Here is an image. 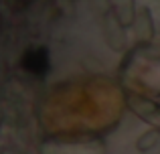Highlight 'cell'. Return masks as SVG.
<instances>
[{"label":"cell","mask_w":160,"mask_h":154,"mask_svg":"<svg viewBox=\"0 0 160 154\" xmlns=\"http://www.w3.org/2000/svg\"><path fill=\"white\" fill-rule=\"evenodd\" d=\"M22 65L28 69L31 73L35 75H41V73L47 71L49 67V59H47V53L45 51H31L27 57L22 59Z\"/></svg>","instance_id":"cell-1"}]
</instances>
